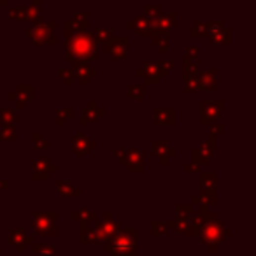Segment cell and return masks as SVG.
I'll return each mask as SVG.
<instances>
[{"label":"cell","mask_w":256,"mask_h":256,"mask_svg":"<svg viewBox=\"0 0 256 256\" xmlns=\"http://www.w3.org/2000/svg\"><path fill=\"white\" fill-rule=\"evenodd\" d=\"M95 41L89 32H79V34L67 37L65 49L69 53V60H81V62H93L97 58L95 54Z\"/></svg>","instance_id":"obj_1"},{"label":"cell","mask_w":256,"mask_h":256,"mask_svg":"<svg viewBox=\"0 0 256 256\" xmlns=\"http://www.w3.org/2000/svg\"><path fill=\"white\" fill-rule=\"evenodd\" d=\"M105 251L113 256H135V230H120L107 241Z\"/></svg>","instance_id":"obj_2"},{"label":"cell","mask_w":256,"mask_h":256,"mask_svg":"<svg viewBox=\"0 0 256 256\" xmlns=\"http://www.w3.org/2000/svg\"><path fill=\"white\" fill-rule=\"evenodd\" d=\"M54 28H56V21H47V23H37L28 30L30 39L35 44H56V37H54Z\"/></svg>","instance_id":"obj_3"},{"label":"cell","mask_w":256,"mask_h":256,"mask_svg":"<svg viewBox=\"0 0 256 256\" xmlns=\"http://www.w3.org/2000/svg\"><path fill=\"white\" fill-rule=\"evenodd\" d=\"M34 225L37 235H56V214L54 213L34 214Z\"/></svg>","instance_id":"obj_4"},{"label":"cell","mask_w":256,"mask_h":256,"mask_svg":"<svg viewBox=\"0 0 256 256\" xmlns=\"http://www.w3.org/2000/svg\"><path fill=\"white\" fill-rule=\"evenodd\" d=\"M198 233L202 235L206 244H219V242L223 241V235H225L226 232H225V226H223L221 223H217L213 217V219H209V221L202 226V230Z\"/></svg>","instance_id":"obj_5"},{"label":"cell","mask_w":256,"mask_h":256,"mask_svg":"<svg viewBox=\"0 0 256 256\" xmlns=\"http://www.w3.org/2000/svg\"><path fill=\"white\" fill-rule=\"evenodd\" d=\"M127 47H128L127 37H113V39L104 44V51L111 54L114 60L127 58Z\"/></svg>","instance_id":"obj_6"},{"label":"cell","mask_w":256,"mask_h":256,"mask_svg":"<svg viewBox=\"0 0 256 256\" xmlns=\"http://www.w3.org/2000/svg\"><path fill=\"white\" fill-rule=\"evenodd\" d=\"M120 232V223H116L113 219L111 214H105L104 216V221L97 223V233L100 239L104 241H109V239H113L116 233Z\"/></svg>","instance_id":"obj_7"},{"label":"cell","mask_w":256,"mask_h":256,"mask_svg":"<svg viewBox=\"0 0 256 256\" xmlns=\"http://www.w3.org/2000/svg\"><path fill=\"white\" fill-rule=\"evenodd\" d=\"M223 102H202V123L213 125L221 116Z\"/></svg>","instance_id":"obj_8"},{"label":"cell","mask_w":256,"mask_h":256,"mask_svg":"<svg viewBox=\"0 0 256 256\" xmlns=\"http://www.w3.org/2000/svg\"><path fill=\"white\" fill-rule=\"evenodd\" d=\"M72 72H74L76 78L81 81V85H88L89 79L97 76V72L89 67V63L81 62V60H72Z\"/></svg>","instance_id":"obj_9"},{"label":"cell","mask_w":256,"mask_h":256,"mask_svg":"<svg viewBox=\"0 0 256 256\" xmlns=\"http://www.w3.org/2000/svg\"><path fill=\"white\" fill-rule=\"evenodd\" d=\"M97 148L95 140H89L85 133H76V137L72 139V149H74L76 156H85L88 153V149Z\"/></svg>","instance_id":"obj_10"},{"label":"cell","mask_w":256,"mask_h":256,"mask_svg":"<svg viewBox=\"0 0 256 256\" xmlns=\"http://www.w3.org/2000/svg\"><path fill=\"white\" fill-rule=\"evenodd\" d=\"M9 242H11L18 251H25V248H27L28 244H34V239H32L23 228H18V230H11V233H9Z\"/></svg>","instance_id":"obj_11"},{"label":"cell","mask_w":256,"mask_h":256,"mask_svg":"<svg viewBox=\"0 0 256 256\" xmlns=\"http://www.w3.org/2000/svg\"><path fill=\"white\" fill-rule=\"evenodd\" d=\"M54 171H56V165L49 163L47 158H35L34 160V179H47V175Z\"/></svg>","instance_id":"obj_12"},{"label":"cell","mask_w":256,"mask_h":256,"mask_svg":"<svg viewBox=\"0 0 256 256\" xmlns=\"http://www.w3.org/2000/svg\"><path fill=\"white\" fill-rule=\"evenodd\" d=\"M151 25H153V34H156V32H158V35L165 34V32H169L171 28L175 27V14H163L160 18H155V20H151Z\"/></svg>","instance_id":"obj_13"},{"label":"cell","mask_w":256,"mask_h":256,"mask_svg":"<svg viewBox=\"0 0 256 256\" xmlns=\"http://www.w3.org/2000/svg\"><path fill=\"white\" fill-rule=\"evenodd\" d=\"M125 163L132 172H142L144 171V153L140 149H130L127 151Z\"/></svg>","instance_id":"obj_14"},{"label":"cell","mask_w":256,"mask_h":256,"mask_svg":"<svg viewBox=\"0 0 256 256\" xmlns=\"http://www.w3.org/2000/svg\"><path fill=\"white\" fill-rule=\"evenodd\" d=\"M151 148H153V155L158 156L160 162H162V163H169V160L174 158V156H175V149L171 148V146H169L167 142H163V140L153 142Z\"/></svg>","instance_id":"obj_15"},{"label":"cell","mask_w":256,"mask_h":256,"mask_svg":"<svg viewBox=\"0 0 256 256\" xmlns=\"http://www.w3.org/2000/svg\"><path fill=\"white\" fill-rule=\"evenodd\" d=\"M34 97V88L30 85H25V86H18L14 91V102H16V107L18 109H23L28 102L32 100Z\"/></svg>","instance_id":"obj_16"},{"label":"cell","mask_w":256,"mask_h":256,"mask_svg":"<svg viewBox=\"0 0 256 256\" xmlns=\"http://www.w3.org/2000/svg\"><path fill=\"white\" fill-rule=\"evenodd\" d=\"M128 27L135 30L139 35H153V25L151 20L146 18V16H137L135 20H132L128 23Z\"/></svg>","instance_id":"obj_17"},{"label":"cell","mask_w":256,"mask_h":256,"mask_svg":"<svg viewBox=\"0 0 256 256\" xmlns=\"http://www.w3.org/2000/svg\"><path fill=\"white\" fill-rule=\"evenodd\" d=\"M137 76H144L148 85H158L160 83V72H158V65L156 62H148L144 65V70H137Z\"/></svg>","instance_id":"obj_18"},{"label":"cell","mask_w":256,"mask_h":256,"mask_svg":"<svg viewBox=\"0 0 256 256\" xmlns=\"http://www.w3.org/2000/svg\"><path fill=\"white\" fill-rule=\"evenodd\" d=\"M155 121L160 127H171L175 125V111L174 109H156Z\"/></svg>","instance_id":"obj_19"},{"label":"cell","mask_w":256,"mask_h":256,"mask_svg":"<svg viewBox=\"0 0 256 256\" xmlns=\"http://www.w3.org/2000/svg\"><path fill=\"white\" fill-rule=\"evenodd\" d=\"M198 83L202 89H216V70H207V72H198Z\"/></svg>","instance_id":"obj_20"},{"label":"cell","mask_w":256,"mask_h":256,"mask_svg":"<svg viewBox=\"0 0 256 256\" xmlns=\"http://www.w3.org/2000/svg\"><path fill=\"white\" fill-rule=\"evenodd\" d=\"M100 116H104V109H97V104H95V102H89V107H86L85 113H83L81 123L83 125L91 123V121L98 120Z\"/></svg>","instance_id":"obj_21"},{"label":"cell","mask_w":256,"mask_h":256,"mask_svg":"<svg viewBox=\"0 0 256 256\" xmlns=\"http://www.w3.org/2000/svg\"><path fill=\"white\" fill-rule=\"evenodd\" d=\"M72 219H74V221H79L83 226H86V223L97 221V214H95L93 211H89L88 207H81L78 213L72 214Z\"/></svg>","instance_id":"obj_22"},{"label":"cell","mask_w":256,"mask_h":256,"mask_svg":"<svg viewBox=\"0 0 256 256\" xmlns=\"http://www.w3.org/2000/svg\"><path fill=\"white\" fill-rule=\"evenodd\" d=\"M232 43V30L221 28V30L211 34V44H230Z\"/></svg>","instance_id":"obj_23"},{"label":"cell","mask_w":256,"mask_h":256,"mask_svg":"<svg viewBox=\"0 0 256 256\" xmlns=\"http://www.w3.org/2000/svg\"><path fill=\"white\" fill-rule=\"evenodd\" d=\"M56 190H58L60 195H65V197H79V195H81V191H79L78 188H74L70 182H67V181L56 182Z\"/></svg>","instance_id":"obj_24"},{"label":"cell","mask_w":256,"mask_h":256,"mask_svg":"<svg viewBox=\"0 0 256 256\" xmlns=\"http://www.w3.org/2000/svg\"><path fill=\"white\" fill-rule=\"evenodd\" d=\"M98 241H100V237H98L97 230L83 226V230H81V242L83 244H97Z\"/></svg>","instance_id":"obj_25"},{"label":"cell","mask_w":256,"mask_h":256,"mask_svg":"<svg viewBox=\"0 0 256 256\" xmlns=\"http://www.w3.org/2000/svg\"><path fill=\"white\" fill-rule=\"evenodd\" d=\"M91 35H93V41L95 44H105L107 41L113 39V30H109V28H98V30L91 32Z\"/></svg>","instance_id":"obj_26"},{"label":"cell","mask_w":256,"mask_h":256,"mask_svg":"<svg viewBox=\"0 0 256 256\" xmlns=\"http://www.w3.org/2000/svg\"><path fill=\"white\" fill-rule=\"evenodd\" d=\"M128 97L133 98V100H144L146 98V89L144 85H133L128 88Z\"/></svg>","instance_id":"obj_27"},{"label":"cell","mask_w":256,"mask_h":256,"mask_svg":"<svg viewBox=\"0 0 256 256\" xmlns=\"http://www.w3.org/2000/svg\"><path fill=\"white\" fill-rule=\"evenodd\" d=\"M200 177H202L204 190H214V186H216V174H213V172H202Z\"/></svg>","instance_id":"obj_28"},{"label":"cell","mask_w":256,"mask_h":256,"mask_svg":"<svg viewBox=\"0 0 256 256\" xmlns=\"http://www.w3.org/2000/svg\"><path fill=\"white\" fill-rule=\"evenodd\" d=\"M16 125V114L12 109H5L2 111V127L9 128V127H14Z\"/></svg>","instance_id":"obj_29"},{"label":"cell","mask_w":256,"mask_h":256,"mask_svg":"<svg viewBox=\"0 0 256 256\" xmlns=\"http://www.w3.org/2000/svg\"><path fill=\"white\" fill-rule=\"evenodd\" d=\"M200 83H198V78H186L184 79V91L188 93H197L200 91Z\"/></svg>","instance_id":"obj_30"},{"label":"cell","mask_w":256,"mask_h":256,"mask_svg":"<svg viewBox=\"0 0 256 256\" xmlns=\"http://www.w3.org/2000/svg\"><path fill=\"white\" fill-rule=\"evenodd\" d=\"M177 217L179 221H188L193 216V206H177Z\"/></svg>","instance_id":"obj_31"},{"label":"cell","mask_w":256,"mask_h":256,"mask_svg":"<svg viewBox=\"0 0 256 256\" xmlns=\"http://www.w3.org/2000/svg\"><path fill=\"white\" fill-rule=\"evenodd\" d=\"M32 249L39 256H56V249H54L53 246L39 244V246H32Z\"/></svg>","instance_id":"obj_32"},{"label":"cell","mask_w":256,"mask_h":256,"mask_svg":"<svg viewBox=\"0 0 256 256\" xmlns=\"http://www.w3.org/2000/svg\"><path fill=\"white\" fill-rule=\"evenodd\" d=\"M9 16H11V20L25 21L27 20V7H12L9 11Z\"/></svg>","instance_id":"obj_33"},{"label":"cell","mask_w":256,"mask_h":256,"mask_svg":"<svg viewBox=\"0 0 256 256\" xmlns=\"http://www.w3.org/2000/svg\"><path fill=\"white\" fill-rule=\"evenodd\" d=\"M74 25L79 28V32H83V30H86L88 28V23H89V18H88V14H78V16H74Z\"/></svg>","instance_id":"obj_34"},{"label":"cell","mask_w":256,"mask_h":256,"mask_svg":"<svg viewBox=\"0 0 256 256\" xmlns=\"http://www.w3.org/2000/svg\"><path fill=\"white\" fill-rule=\"evenodd\" d=\"M156 65H158L160 78L169 76L171 74V69H174V62H156Z\"/></svg>","instance_id":"obj_35"},{"label":"cell","mask_w":256,"mask_h":256,"mask_svg":"<svg viewBox=\"0 0 256 256\" xmlns=\"http://www.w3.org/2000/svg\"><path fill=\"white\" fill-rule=\"evenodd\" d=\"M197 62H184V78H197Z\"/></svg>","instance_id":"obj_36"},{"label":"cell","mask_w":256,"mask_h":256,"mask_svg":"<svg viewBox=\"0 0 256 256\" xmlns=\"http://www.w3.org/2000/svg\"><path fill=\"white\" fill-rule=\"evenodd\" d=\"M169 223H163V221H155L153 223V235H165L169 232Z\"/></svg>","instance_id":"obj_37"},{"label":"cell","mask_w":256,"mask_h":256,"mask_svg":"<svg viewBox=\"0 0 256 256\" xmlns=\"http://www.w3.org/2000/svg\"><path fill=\"white\" fill-rule=\"evenodd\" d=\"M58 76L60 78L63 79V83H65V85H72V83H74V72H72V69H60L58 70Z\"/></svg>","instance_id":"obj_38"},{"label":"cell","mask_w":256,"mask_h":256,"mask_svg":"<svg viewBox=\"0 0 256 256\" xmlns=\"http://www.w3.org/2000/svg\"><path fill=\"white\" fill-rule=\"evenodd\" d=\"M198 60V49L195 46H186L184 49V62H197Z\"/></svg>","instance_id":"obj_39"},{"label":"cell","mask_w":256,"mask_h":256,"mask_svg":"<svg viewBox=\"0 0 256 256\" xmlns=\"http://www.w3.org/2000/svg\"><path fill=\"white\" fill-rule=\"evenodd\" d=\"M32 137H34V144H35V148L37 149H47L49 148V142H47L46 139H43V135H41L39 132H35Z\"/></svg>","instance_id":"obj_40"},{"label":"cell","mask_w":256,"mask_h":256,"mask_svg":"<svg viewBox=\"0 0 256 256\" xmlns=\"http://www.w3.org/2000/svg\"><path fill=\"white\" fill-rule=\"evenodd\" d=\"M153 44H155V46H160V49H162L163 53H167V49H169L167 37H160V35H155V37H153Z\"/></svg>","instance_id":"obj_41"},{"label":"cell","mask_w":256,"mask_h":256,"mask_svg":"<svg viewBox=\"0 0 256 256\" xmlns=\"http://www.w3.org/2000/svg\"><path fill=\"white\" fill-rule=\"evenodd\" d=\"M63 27H65V35H67V37H72V35L79 34V28L76 27L72 20H67L65 23H63Z\"/></svg>","instance_id":"obj_42"},{"label":"cell","mask_w":256,"mask_h":256,"mask_svg":"<svg viewBox=\"0 0 256 256\" xmlns=\"http://www.w3.org/2000/svg\"><path fill=\"white\" fill-rule=\"evenodd\" d=\"M0 139H2V140H14V139H16V130H14V127L2 128V133H0Z\"/></svg>","instance_id":"obj_43"},{"label":"cell","mask_w":256,"mask_h":256,"mask_svg":"<svg viewBox=\"0 0 256 256\" xmlns=\"http://www.w3.org/2000/svg\"><path fill=\"white\" fill-rule=\"evenodd\" d=\"M144 11H146V18H149V20H155L156 16H158V12H160V5H146V7H144Z\"/></svg>","instance_id":"obj_44"},{"label":"cell","mask_w":256,"mask_h":256,"mask_svg":"<svg viewBox=\"0 0 256 256\" xmlns=\"http://www.w3.org/2000/svg\"><path fill=\"white\" fill-rule=\"evenodd\" d=\"M207 23H195L193 28V37H198V35H207Z\"/></svg>","instance_id":"obj_45"},{"label":"cell","mask_w":256,"mask_h":256,"mask_svg":"<svg viewBox=\"0 0 256 256\" xmlns=\"http://www.w3.org/2000/svg\"><path fill=\"white\" fill-rule=\"evenodd\" d=\"M72 116V109H63V111H60L58 113V118H56V123L58 125H63L65 123L67 118Z\"/></svg>","instance_id":"obj_46"},{"label":"cell","mask_w":256,"mask_h":256,"mask_svg":"<svg viewBox=\"0 0 256 256\" xmlns=\"http://www.w3.org/2000/svg\"><path fill=\"white\" fill-rule=\"evenodd\" d=\"M114 156H116L121 163H125V158H127V149H114Z\"/></svg>","instance_id":"obj_47"},{"label":"cell","mask_w":256,"mask_h":256,"mask_svg":"<svg viewBox=\"0 0 256 256\" xmlns=\"http://www.w3.org/2000/svg\"><path fill=\"white\" fill-rule=\"evenodd\" d=\"M184 172H200V169L191 163V165H184Z\"/></svg>","instance_id":"obj_48"},{"label":"cell","mask_w":256,"mask_h":256,"mask_svg":"<svg viewBox=\"0 0 256 256\" xmlns=\"http://www.w3.org/2000/svg\"><path fill=\"white\" fill-rule=\"evenodd\" d=\"M9 186V182L7 181H2V179H0V190H2V188H7Z\"/></svg>","instance_id":"obj_49"},{"label":"cell","mask_w":256,"mask_h":256,"mask_svg":"<svg viewBox=\"0 0 256 256\" xmlns=\"http://www.w3.org/2000/svg\"><path fill=\"white\" fill-rule=\"evenodd\" d=\"M7 2H9V0H0V5H5Z\"/></svg>","instance_id":"obj_50"}]
</instances>
